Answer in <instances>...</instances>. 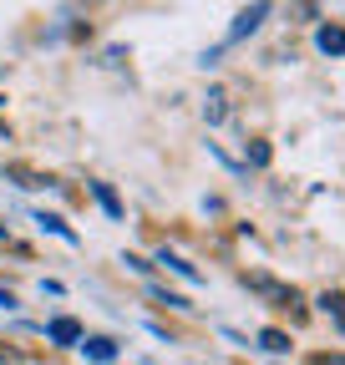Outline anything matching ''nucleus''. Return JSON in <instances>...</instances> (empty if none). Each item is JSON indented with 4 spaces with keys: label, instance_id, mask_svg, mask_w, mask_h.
<instances>
[{
    "label": "nucleus",
    "instance_id": "1",
    "mask_svg": "<svg viewBox=\"0 0 345 365\" xmlns=\"http://www.w3.org/2000/svg\"><path fill=\"white\" fill-rule=\"evenodd\" d=\"M269 11H274L269 0H254V6H249V11L234 21V31H229V46H234V41H244V36H254L259 26H264V16H269Z\"/></svg>",
    "mask_w": 345,
    "mask_h": 365
},
{
    "label": "nucleus",
    "instance_id": "2",
    "mask_svg": "<svg viewBox=\"0 0 345 365\" xmlns=\"http://www.w3.org/2000/svg\"><path fill=\"white\" fill-rule=\"evenodd\" d=\"M46 340H56V345H81V325H76V319H51V325H46Z\"/></svg>",
    "mask_w": 345,
    "mask_h": 365
},
{
    "label": "nucleus",
    "instance_id": "3",
    "mask_svg": "<svg viewBox=\"0 0 345 365\" xmlns=\"http://www.w3.org/2000/svg\"><path fill=\"white\" fill-rule=\"evenodd\" d=\"M315 46L325 56H345V26H320L315 31Z\"/></svg>",
    "mask_w": 345,
    "mask_h": 365
},
{
    "label": "nucleus",
    "instance_id": "4",
    "mask_svg": "<svg viewBox=\"0 0 345 365\" xmlns=\"http://www.w3.org/2000/svg\"><path fill=\"white\" fill-rule=\"evenodd\" d=\"M81 355H86V360H97V365H107V360H117V340L92 335V340H81Z\"/></svg>",
    "mask_w": 345,
    "mask_h": 365
},
{
    "label": "nucleus",
    "instance_id": "5",
    "mask_svg": "<svg viewBox=\"0 0 345 365\" xmlns=\"http://www.w3.org/2000/svg\"><path fill=\"white\" fill-rule=\"evenodd\" d=\"M158 264H163V269H172V274H183L188 284H198V279H203V274H198V269H193L183 254H172V249H158Z\"/></svg>",
    "mask_w": 345,
    "mask_h": 365
},
{
    "label": "nucleus",
    "instance_id": "6",
    "mask_svg": "<svg viewBox=\"0 0 345 365\" xmlns=\"http://www.w3.org/2000/svg\"><path fill=\"white\" fill-rule=\"evenodd\" d=\"M259 345H264L269 355H284V350H289V335H284V330H259Z\"/></svg>",
    "mask_w": 345,
    "mask_h": 365
},
{
    "label": "nucleus",
    "instance_id": "7",
    "mask_svg": "<svg viewBox=\"0 0 345 365\" xmlns=\"http://www.w3.org/2000/svg\"><path fill=\"white\" fill-rule=\"evenodd\" d=\"M92 193H97V203H102V208H107L112 218H122V203H117V193L107 188V182H92Z\"/></svg>",
    "mask_w": 345,
    "mask_h": 365
},
{
    "label": "nucleus",
    "instance_id": "8",
    "mask_svg": "<svg viewBox=\"0 0 345 365\" xmlns=\"http://www.w3.org/2000/svg\"><path fill=\"white\" fill-rule=\"evenodd\" d=\"M320 309H325V314L335 319V325L345 330V299H340V294H320Z\"/></svg>",
    "mask_w": 345,
    "mask_h": 365
},
{
    "label": "nucleus",
    "instance_id": "9",
    "mask_svg": "<svg viewBox=\"0 0 345 365\" xmlns=\"http://www.w3.org/2000/svg\"><path fill=\"white\" fill-rule=\"evenodd\" d=\"M36 223H41V228H51V234H56V239H66V244H76V234H71V228H66V223H61L56 213H41Z\"/></svg>",
    "mask_w": 345,
    "mask_h": 365
},
{
    "label": "nucleus",
    "instance_id": "10",
    "mask_svg": "<svg viewBox=\"0 0 345 365\" xmlns=\"http://www.w3.org/2000/svg\"><path fill=\"white\" fill-rule=\"evenodd\" d=\"M153 299H163L168 309H193V304H188L183 294H168V289H153Z\"/></svg>",
    "mask_w": 345,
    "mask_h": 365
},
{
    "label": "nucleus",
    "instance_id": "11",
    "mask_svg": "<svg viewBox=\"0 0 345 365\" xmlns=\"http://www.w3.org/2000/svg\"><path fill=\"white\" fill-rule=\"evenodd\" d=\"M203 112H208V122H224V97H208Z\"/></svg>",
    "mask_w": 345,
    "mask_h": 365
},
{
    "label": "nucleus",
    "instance_id": "12",
    "mask_svg": "<svg viewBox=\"0 0 345 365\" xmlns=\"http://www.w3.org/2000/svg\"><path fill=\"white\" fill-rule=\"evenodd\" d=\"M0 304H6V309H11V304H16V299H11V294H6V289H0Z\"/></svg>",
    "mask_w": 345,
    "mask_h": 365
}]
</instances>
